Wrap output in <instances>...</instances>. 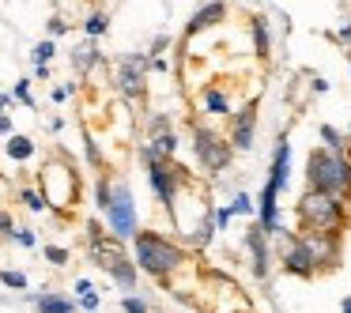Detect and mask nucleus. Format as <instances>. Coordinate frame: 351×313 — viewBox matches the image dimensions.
Masks as SVG:
<instances>
[{
  "mask_svg": "<svg viewBox=\"0 0 351 313\" xmlns=\"http://www.w3.org/2000/svg\"><path fill=\"white\" fill-rule=\"evenodd\" d=\"M212 215H215V230H227L230 219H234V212H230V208H219V212H212Z\"/></svg>",
  "mask_w": 351,
  "mask_h": 313,
  "instance_id": "cd10ccee",
  "label": "nucleus"
},
{
  "mask_svg": "<svg viewBox=\"0 0 351 313\" xmlns=\"http://www.w3.org/2000/svg\"><path fill=\"white\" fill-rule=\"evenodd\" d=\"M144 68H147L144 53H129V57H121V72H117V84H121V91L129 95V99H140V95H144Z\"/></svg>",
  "mask_w": 351,
  "mask_h": 313,
  "instance_id": "1a4fd4ad",
  "label": "nucleus"
},
{
  "mask_svg": "<svg viewBox=\"0 0 351 313\" xmlns=\"http://www.w3.org/2000/svg\"><path fill=\"white\" fill-rule=\"evenodd\" d=\"M23 204L31 208V212H46V197H42V192H34V189L23 192Z\"/></svg>",
  "mask_w": 351,
  "mask_h": 313,
  "instance_id": "4be33fe9",
  "label": "nucleus"
},
{
  "mask_svg": "<svg viewBox=\"0 0 351 313\" xmlns=\"http://www.w3.org/2000/svg\"><path fill=\"white\" fill-rule=\"evenodd\" d=\"M8 132H12V121L8 117H0V136H8Z\"/></svg>",
  "mask_w": 351,
  "mask_h": 313,
  "instance_id": "72a5a7b5",
  "label": "nucleus"
},
{
  "mask_svg": "<svg viewBox=\"0 0 351 313\" xmlns=\"http://www.w3.org/2000/svg\"><path fill=\"white\" fill-rule=\"evenodd\" d=\"M84 31L91 34V38H99V34H106V31H110V19L102 16V12H95V16H91V19H87V23H84Z\"/></svg>",
  "mask_w": 351,
  "mask_h": 313,
  "instance_id": "412c9836",
  "label": "nucleus"
},
{
  "mask_svg": "<svg viewBox=\"0 0 351 313\" xmlns=\"http://www.w3.org/2000/svg\"><path fill=\"white\" fill-rule=\"evenodd\" d=\"M46 260H49V264H69V249H61V245H49V249H46Z\"/></svg>",
  "mask_w": 351,
  "mask_h": 313,
  "instance_id": "bb28decb",
  "label": "nucleus"
},
{
  "mask_svg": "<svg viewBox=\"0 0 351 313\" xmlns=\"http://www.w3.org/2000/svg\"><path fill=\"white\" fill-rule=\"evenodd\" d=\"M76 290H80V298H84V295H95V290H91V279H76Z\"/></svg>",
  "mask_w": 351,
  "mask_h": 313,
  "instance_id": "2f4dec72",
  "label": "nucleus"
},
{
  "mask_svg": "<svg viewBox=\"0 0 351 313\" xmlns=\"http://www.w3.org/2000/svg\"><path fill=\"white\" fill-rule=\"evenodd\" d=\"M34 305H38V313H72L76 310V305H72L69 298H61V295H38Z\"/></svg>",
  "mask_w": 351,
  "mask_h": 313,
  "instance_id": "f3484780",
  "label": "nucleus"
},
{
  "mask_svg": "<svg viewBox=\"0 0 351 313\" xmlns=\"http://www.w3.org/2000/svg\"><path fill=\"white\" fill-rule=\"evenodd\" d=\"M0 283H4V287L23 290V287H27V275H23V272H0Z\"/></svg>",
  "mask_w": 351,
  "mask_h": 313,
  "instance_id": "5701e85b",
  "label": "nucleus"
},
{
  "mask_svg": "<svg viewBox=\"0 0 351 313\" xmlns=\"http://www.w3.org/2000/svg\"><path fill=\"white\" fill-rule=\"evenodd\" d=\"M121 310H125V313H147V302H144V298H136V295H129V298L121 302Z\"/></svg>",
  "mask_w": 351,
  "mask_h": 313,
  "instance_id": "a878e982",
  "label": "nucleus"
},
{
  "mask_svg": "<svg viewBox=\"0 0 351 313\" xmlns=\"http://www.w3.org/2000/svg\"><path fill=\"white\" fill-rule=\"evenodd\" d=\"M147 181H152L155 197L162 200L170 215H174V200H178V185H182V170L174 162H147Z\"/></svg>",
  "mask_w": 351,
  "mask_h": 313,
  "instance_id": "423d86ee",
  "label": "nucleus"
},
{
  "mask_svg": "<svg viewBox=\"0 0 351 313\" xmlns=\"http://www.w3.org/2000/svg\"><path fill=\"white\" fill-rule=\"evenodd\" d=\"M16 99H23L27 106H31V84H27V79H19V84H16Z\"/></svg>",
  "mask_w": 351,
  "mask_h": 313,
  "instance_id": "c85d7f7f",
  "label": "nucleus"
},
{
  "mask_svg": "<svg viewBox=\"0 0 351 313\" xmlns=\"http://www.w3.org/2000/svg\"><path fill=\"white\" fill-rule=\"evenodd\" d=\"M193 151H197L200 166H204L208 174H223V170L230 166V159H234L230 140L219 136V132H212V129H197V136H193Z\"/></svg>",
  "mask_w": 351,
  "mask_h": 313,
  "instance_id": "39448f33",
  "label": "nucleus"
},
{
  "mask_svg": "<svg viewBox=\"0 0 351 313\" xmlns=\"http://www.w3.org/2000/svg\"><path fill=\"white\" fill-rule=\"evenodd\" d=\"M106 272H110V279H114V283H117V287H121V290H132V287H136V260L121 257V260H117V264H110Z\"/></svg>",
  "mask_w": 351,
  "mask_h": 313,
  "instance_id": "4468645a",
  "label": "nucleus"
},
{
  "mask_svg": "<svg viewBox=\"0 0 351 313\" xmlns=\"http://www.w3.org/2000/svg\"><path fill=\"white\" fill-rule=\"evenodd\" d=\"M34 155V144L27 136H12L8 140V159H16V162H23V159H31Z\"/></svg>",
  "mask_w": 351,
  "mask_h": 313,
  "instance_id": "6ab92c4d",
  "label": "nucleus"
},
{
  "mask_svg": "<svg viewBox=\"0 0 351 313\" xmlns=\"http://www.w3.org/2000/svg\"><path fill=\"white\" fill-rule=\"evenodd\" d=\"M80 305H84V310H99V295H84V298H80Z\"/></svg>",
  "mask_w": 351,
  "mask_h": 313,
  "instance_id": "7c9ffc66",
  "label": "nucleus"
},
{
  "mask_svg": "<svg viewBox=\"0 0 351 313\" xmlns=\"http://www.w3.org/2000/svg\"><path fill=\"white\" fill-rule=\"evenodd\" d=\"M287 177H291V140H276V151H272V170H268V189L283 192L287 189Z\"/></svg>",
  "mask_w": 351,
  "mask_h": 313,
  "instance_id": "9d476101",
  "label": "nucleus"
},
{
  "mask_svg": "<svg viewBox=\"0 0 351 313\" xmlns=\"http://www.w3.org/2000/svg\"><path fill=\"white\" fill-rule=\"evenodd\" d=\"M340 313H351V298H343V302H340Z\"/></svg>",
  "mask_w": 351,
  "mask_h": 313,
  "instance_id": "f704fd0d",
  "label": "nucleus"
},
{
  "mask_svg": "<svg viewBox=\"0 0 351 313\" xmlns=\"http://www.w3.org/2000/svg\"><path fill=\"white\" fill-rule=\"evenodd\" d=\"M132 260H136L140 272L155 275V279H170V275L185 264V249L178 242H170L167 234L140 230V234L132 238Z\"/></svg>",
  "mask_w": 351,
  "mask_h": 313,
  "instance_id": "f03ea898",
  "label": "nucleus"
},
{
  "mask_svg": "<svg viewBox=\"0 0 351 313\" xmlns=\"http://www.w3.org/2000/svg\"><path fill=\"white\" fill-rule=\"evenodd\" d=\"M212 238H215V215H208V219L197 227V234H193V245H200V249H204Z\"/></svg>",
  "mask_w": 351,
  "mask_h": 313,
  "instance_id": "aec40b11",
  "label": "nucleus"
},
{
  "mask_svg": "<svg viewBox=\"0 0 351 313\" xmlns=\"http://www.w3.org/2000/svg\"><path fill=\"white\" fill-rule=\"evenodd\" d=\"M348 68H351V53H348Z\"/></svg>",
  "mask_w": 351,
  "mask_h": 313,
  "instance_id": "c9c22d12",
  "label": "nucleus"
},
{
  "mask_svg": "<svg viewBox=\"0 0 351 313\" xmlns=\"http://www.w3.org/2000/svg\"><path fill=\"white\" fill-rule=\"evenodd\" d=\"M283 272H287V275H298V279H310V275H317L313 257L306 253V245L298 242V238L287 245V249H283Z\"/></svg>",
  "mask_w": 351,
  "mask_h": 313,
  "instance_id": "9b49d317",
  "label": "nucleus"
},
{
  "mask_svg": "<svg viewBox=\"0 0 351 313\" xmlns=\"http://www.w3.org/2000/svg\"><path fill=\"white\" fill-rule=\"evenodd\" d=\"M298 242L306 245V253L313 257V268L317 272H328V268L340 264V234H298Z\"/></svg>",
  "mask_w": 351,
  "mask_h": 313,
  "instance_id": "0eeeda50",
  "label": "nucleus"
},
{
  "mask_svg": "<svg viewBox=\"0 0 351 313\" xmlns=\"http://www.w3.org/2000/svg\"><path fill=\"white\" fill-rule=\"evenodd\" d=\"M12 238H16L19 245H34V234H31V230H12Z\"/></svg>",
  "mask_w": 351,
  "mask_h": 313,
  "instance_id": "c756f323",
  "label": "nucleus"
},
{
  "mask_svg": "<svg viewBox=\"0 0 351 313\" xmlns=\"http://www.w3.org/2000/svg\"><path fill=\"white\" fill-rule=\"evenodd\" d=\"M227 19V4L223 0H212V4H204V8H197L193 12V19L185 23V34H200V31H208V27H215V23H223Z\"/></svg>",
  "mask_w": 351,
  "mask_h": 313,
  "instance_id": "f8f14e48",
  "label": "nucleus"
},
{
  "mask_svg": "<svg viewBox=\"0 0 351 313\" xmlns=\"http://www.w3.org/2000/svg\"><path fill=\"white\" fill-rule=\"evenodd\" d=\"M53 53H57L53 38H46V42H38V49H34V61H38V64H46V61H49V57H53Z\"/></svg>",
  "mask_w": 351,
  "mask_h": 313,
  "instance_id": "b1692460",
  "label": "nucleus"
},
{
  "mask_svg": "<svg viewBox=\"0 0 351 313\" xmlns=\"http://www.w3.org/2000/svg\"><path fill=\"white\" fill-rule=\"evenodd\" d=\"M245 249L253 253V272L265 279L268 275V234L261 230V223H253V227L245 230Z\"/></svg>",
  "mask_w": 351,
  "mask_h": 313,
  "instance_id": "ddd939ff",
  "label": "nucleus"
},
{
  "mask_svg": "<svg viewBox=\"0 0 351 313\" xmlns=\"http://www.w3.org/2000/svg\"><path fill=\"white\" fill-rule=\"evenodd\" d=\"M306 185L313 192H328V197L348 204L351 200V159L325 151V147H313L310 159H306Z\"/></svg>",
  "mask_w": 351,
  "mask_h": 313,
  "instance_id": "f257e3e1",
  "label": "nucleus"
},
{
  "mask_svg": "<svg viewBox=\"0 0 351 313\" xmlns=\"http://www.w3.org/2000/svg\"><path fill=\"white\" fill-rule=\"evenodd\" d=\"M0 230H4V234H12V215L8 212H0Z\"/></svg>",
  "mask_w": 351,
  "mask_h": 313,
  "instance_id": "473e14b6",
  "label": "nucleus"
},
{
  "mask_svg": "<svg viewBox=\"0 0 351 313\" xmlns=\"http://www.w3.org/2000/svg\"><path fill=\"white\" fill-rule=\"evenodd\" d=\"M227 140L234 151H250L253 147V140H257V102H250V106L230 114V136Z\"/></svg>",
  "mask_w": 351,
  "mask_h": 313,
  "instance_id": "6e6552de",
  "label": "nucleus"
},
{
  "mask_svg": "<svg viewBox=\"0 0 351 313\" xmlns=\"http://www.w3.org/2000/svg\"><path fill=\"white\" fill-rule=\"evenodd\" d=\"M321 147H325V151H336V155H343V147H348V140H343L340 132L332 129V125H321Z\"/></svg>",
  "mask_w": 351,
  "mask_h": 313,
  "instance_id": "a211bd4d",
  "label": "nucleus"
},
{
  "mask_svg": "<svg viewBox=\"0 0 351 313\" xmlns=\"http://www.w3.org/2000/svg\"><path fill=\"white\" fill-rule=\"evenodd\" d=\"M230 212H234V215H250V212H253V197L238 192V197H234V204H230Z\"/></svg>",
  "mask_w": 351,
  "mask_h": 313,
  "instance_id": "393cba45",
  "label": "nucleus"
},
{
  "mask_svg": "<svg viewBox=\"0 0 351 313\" xmlns=\"http://www.w3.org/2000/svg\"><path fill=\"white\" fill-rule=\"evenodd\" d=\"M200 102H204L208 114H234V110H230V99L219 91V87H208V91L200 95Z\"/></svg>",
  "mask_w": 351,
  "mask_h": 313,
  "instance_id": "dca6fc26",
  "label": "nucleus"
},
{
  "mask_svg": "<svg viewBox=\"0 0 351 313\" xmlns=\"http://www.w3.org/2000/svg\"><path fill=\"white\" fill-rule=\"evenodd\" d=\"M106 223H110V234L117 238V242H129V238H136V204H132V189L125 181H114V192H110V208L106 212Z\"/></svg>",
  "mask_w": 351,
  "mask_h": 313,
  "instance_id": "20e7f679",
  "label": "nucleus"
},
{
  "mask_svg": "<svg viewBox=\"0 0 351 313\" xmlns=\"http://www.w3.org/2000/svg\"><path fill=\"white\" fill-rule=\"evenodd\" d=\"M250 34H253V49H257V57H268V53H272V38H268V23H265L261 16L250 23Z\"/></svg>",
  "mask_w": 351,
  "mask_h": 313,
  "instance_id": "2eb2a0df",
  "label": "nucleus"
},
{
  "mask_svg": "<svg viewBox=\"0 0 351 313\" xmlns=\"http://www.w3.org/2000/svg\"><path fill=\"white\" fill-rule=\"evenodd\" d=\"M298 227H302V234H340L343 227H348V204L336 197H328V192H313L306 189L302 200H298Z\"/></svg>",
  "mask_w": 351,
  "mask_h": 313,
  "instance_id": "7ed1b4c3",
  "label": "nucleus"
}]
</instances>
